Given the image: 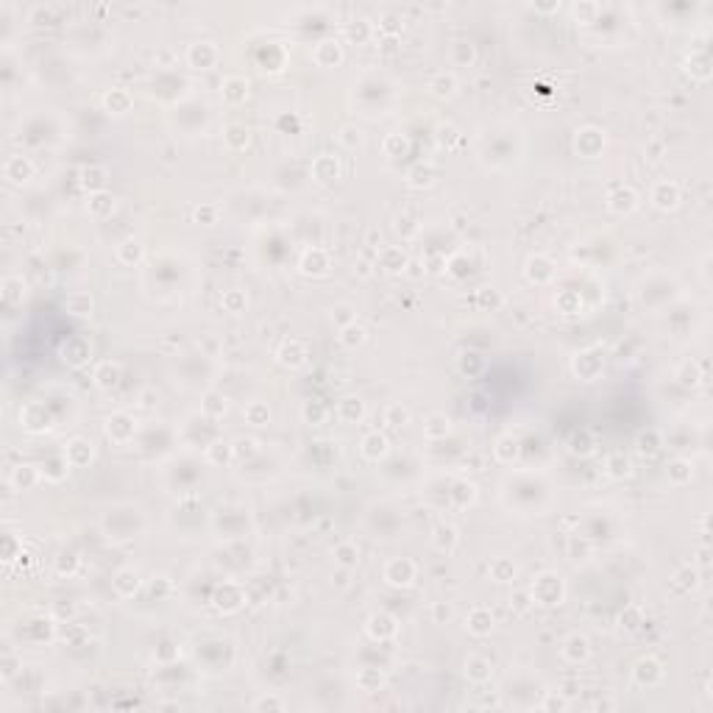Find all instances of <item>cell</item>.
<instances>
[{"label": "cell", "mask_w": 713, "mask_h": 713, "mask_svg": "<svg viewBox=\"0 0 713 713\" xmlns=\"http://www.w3.org/2000/svg\"><path fill=\"white\" fill-rule=\"evenodd\" d=\"M231 446H234V457H253L259 451V440L253 437H237Z\"/></svg>", "instance_id": "48"}, {"label": "cell", "mask_w": 713, "mask_h": 713, "mask_svg": "<svg viewBox=\"0 0 713 713\" xmlns=\"http://www.w3.org/2000/svg\"><path fill=\"white\" fill-rule=\"evenodd\" d=\"M632 677H635L638 685L652 688V685H657V682L663 680V666H660L655 657H641V660L635 663V668H632Z\"/></svg>", "instance_id": "10"}, {"label": "cell", "mask_w": 713, "mask_h": 713, "mask_svg": "<svg viewBox=\"0 0 713 713\" xmlns=\"http://www.w3.org/2000/svg\"><path fill=\"white\" fill-rule=\"evenodd\" d=\"M571 451H574V454H590V451H593V446H590V440H588V432L571 437Z\"/></svg>", "instance_id": "56"}, {"label": "cell", "mask_w": 713, "mask_h": 713, "mask_svg": "<svg viewBox=\"0 0 713 713\" xmlns=\"http://www.w3.org/2000/svg\"><path fill=\"white\" fill-rule=\"evenodd\" d=\"M106 184H109L106 167L92 164V167H84V170H81V187H84L89 195H92V192H106Z\"/></svg>", "instance_id": "22"}, {"label": "cell", "mask_w": 713, "mask_h": 713, "mask_svg": "<svg viewBox=\"0 0 713 713\" xmlns=\"http://www.w3.org/2000/svg\"><path fill=\"white\" fill-rule=\"evenodd\" d=\"M457 86H460L457 75H454V72H446V70L434 72V75L429 78V84H426V89H429L434 97H454V95H457Z\"/></svg>", "instance_id": "16"}, {"label": "cell", "mask_w": 713, "mask_h": 713, "mask_svg": "<svg viewBox=\"0 0 713 713\" xmlns=\"http://www.w3.org/2000/svg\"><path fill=\"white\" fill-rule=\"evenodd\" d=\"M487 571H490V577H493L496 582H512V579H515V565H512V560H507V557H496V560L487 565Z\"/></svg>", "instance_id": "42"}, {"label": "cell", "mask_w": 713, "mask_h": 713, "mask_svg": "<svg viewBox=\"0 0 713 713\" xmlns=\"http://www.w3.org/2000/svg\"><path fill=\"white\" fill-rule=\"evenodd\" d=\"M3 175H6L11 184L22 187V184H28V181L33 178V162H31L28 156H22V153H14V156H8V159H6V164H3Z\"/></svg>", "instance_id": "5"}, {"label": "cell", "mask_w": 713, "mask_h": 713, "mask_svg": "<svg viewBox=\"0 0 713 713\" xmlns=\"http://www.w3.org/2000/svg\"><path fill=\"white\" fill-rule=\"evenodd\" d=\"M604 148V134L599 128H582L577 131V150L588 159H593L599 150Z\"/></svg>", "instance_id": "17"}, {"label": "cell", "mask_w": 713, "mask_h": 713, "mask_svg": "<svg viewBox=\"0 0 713 713\" xmlns=\"http://www.w3.org/2000/svg\"><path fill=\"white\" fill-rule=\"evenodd\" d=\"M493 454H496V460H499V462H507V465H510V462L518 457V443H515L510 434H504V437H499V440H496Z\"/></svg>", "instance_id": "44"}, {"label": "cell", "mask_w": 713, "mask_h": 713, "mask_svg": "<svg viewBox=\"0 0 713 713\" xmlns=\"http://www.w3.org/2000/svg\"><path fill=\"white\" fill-rule=\"evenodd\" d=\"M451 616H454L451 604H446V602H434V604H432V618H434V624H446Z\"/></svg>", "instance_id": "54"}, {"label": "cell", "mask_w": 713, "mask_h": 713, "mask_svg": "<svg viewBox=\"0 0 713 713\" xmlns=\"http://www.w3.org/2000/svg\"><path fill=\"white\" fill-rule=\"evenodd\" d=\"M359 451H362V457H365V460H373V462H376V460H382V457L390 451V440H387L382 432H376V429H373V432H368V434L362 437Z\"/></svg>", "instance_id": "15"}, {"label": "cell", "mask_w": 713, "mask_h": 713, "mask_svg": "<svg viewBox=\"0 0 713 713\" xmlns=\"http://www.w3.org/2000/svg\"><path fill=\"white\" fill-rule=\"evenodd\" d=\"M694 574H696V571H694L691 565H685L682 571L674 574V579H677V585H682V588L688 590V588H696V577H694Z\"/></svg>", "instance_id": "58"}, {"label": "cell", "mask_w": 713, "mask_h": 713, "mask_svg": "<svg viewBox=\"0 0 713 713\" xmlns=\"http://www.w3.org/2000/svg\"><path fill=\"white\" fill-rule=\"evenodd\" d=\"M3 298L8 304H19L25 298V281L19 276H6L3 279Z\"/></svg>", "instance_id": "43"}, {"label": "cell", "mask_w": 713, "mask_h": 713, "mask_svg": "<svg viewBox=\"0 0 713 713\" xmlns=\"http://www.w3.org/2000/svg\"><path fill=\"white\" fill-rule=\"evenodd\" d=\"M201 409H203V415H206V418H212V421L223 418V415H226V409H228V404H226V395H220V393L209 390V393L203 395V404H201Z\"/></svg>", "instance_id": "36"}, {"label": "cell", "mask_w": 713, "mask_h": 713, "mask_svg": "<svg viewBox=\"0 0 713 713\" xmlns=\"http://www.w3.org/2000/svg\"><path fill=\"white\" fill-rule=\"evenodd\" d=\"M223 139H226L228 150H245L248 142H251V131H248L245 125H237V123H234V125H226Z\"/></svg>", "instance_id": "34"}, {"label": "cell", "mask_w": 713, "mask_h": 713, "mask_svg": "<svg viewBox=\"0 0 713 713\" xmlns=\"http://www.w3.org/2000/svg\"><path fill=\"white\" fill-rule=\"evenodd\" d=\"M340 142H343L348 150H354L356 145H362V131H359L356 125H343V128H340Z\"/></svg>", "instance_id": "51"}, {"label": "cell", "mask_w": 713, "mask_h": 713, "mask_svg": "<svg viewBox=\"0 0 713 713\" xmlns=\"http://www.w3.org/2000/svg\"><path fill=\"white\" fill-rule=\"evenodd\" d=\"M39 476H42V471H39L36 465L22 462V465H17V468L11 471L8 482H11V487H14V490H28V487H33V485L39 482Z\"/></svg>", "instance_id": "20"}, {"label": "cell", "mask_w": 713, "mask_h": 713, "mask_svg": "<svg viewBox=\"0 0 713 713\" xmlns=\"http://www.w3.org/2000/svg\"><path fill=\"white\" fill-rule=\"evenodd\" d=\"M465 629L473 635V638H485L493 632V613L487 607H473L468 616H465Z\"/></svg>", "instance_id": "11"}, {"label": "cell", "mask_w": 713, "mask_h": 713, "mask_svg": "<svg viewBox=\"0 0 713 713\" xmlns=\"http://www.w3.org/2000/svg\"><path fill=\"white\" fill-rule=\"evenodd\" d=\"M220 95H223L226 103H242L248 97V81L242 75H228L220 84Z\"/></svg>", "instance_id": "21"}, {"label": "cell", "mask_w": 713, "mask_h": 713, "mask_svg": "<svg viewBox=\"0 0 713 713\" xmlns=\"http://www.w3.org/2000/svg\"><path fill=\"white\" fill-rule=\"evenodd\" d=\"M379 265H382L387 273H398V270H404L407 256H404L401 248H382V251H379Z\"/></svg>", "instance_id": "38"}, {"label": "cell", "mask_w": 713, "mask_h": 713, "mask_svg": "<svg viewBox=\"0 0 713 713\" xmlns=\"http://www.w3.org/2000/svg\"><path fill=\"white\" fill-rule=\"evenodd\" d=\"M362 415H365L362 398H356V395L340 398V404H337V418H340V421H345V423H359Z\"/></svg>", "instance_id": "28"}, {"label": "cell", "mask_w": 713, "mask_h": 713, "mask_svg": "<svg viewBox=\"0 0 713 713\" xmlns=\"http://www.w3.org/2000/svg\"><path fill=\"white\" fill-rule=\"evenodd\" d=\"M560 655H563L568 663H582V660H588V657H590V643H588V638H585V635L574 632V635H568V638L563 641Z\"/></svg>", "instance_id": "14"}, {"label": "cell", "mask_w": 713, "mask_h": 713, "mask_svg": "<svg viewBox=\"0 0 713 713\" xmlns=\"http://www.w3.org/2000/svg\"><path fill=\"white\" fill-rule=\"evenodd\" d=\"M604 471H607V476H613V479H627V476L632 473V460H629L627 454L616 451V454H610V457H607Z\"/></svg>", "instance_id": "32"}, {"label": "cell", "mask_w": 713, "mask_h": 713, "mask_svg": "<svg viewBox=\"0 0 713 713\" xmlns=\"http://www.w3.org/2000/svg\"><path fill=\"white\" fill-rule=\"evenodd\" d=\"M331 554H334V563H337L340 568H354V565L359 563V546H356L354 540H343V543H337Z\"/></svg>", "instance_id": "31"}, {"label": "cell", "mask_w": 713, "mask_h": 713, "mask_svg": "<svg viewBox=\"0 0 713 713\" xmlns=\"http://www.w3.org/2000/svg\"><path fill=\"white\" fill-rule=\"evenodd\" d=\"M312 58H315L318 67H337L343 61V45L337 39H323V42L315 45Z\"/></svg>", "instance_id": "9"}, {"label": "cell", "mask_w": 713, "mask_h": 713, "mask_svg": "<svg viewBox=\"0 0 713 713\" xmlns=\"http://www.w3.org/2000/svg\"><path fill=\"white\" fill-rule=\"evenodd\" d=\"M253 710H284V699H279V696H259L253 702Z\"/></svg>", "instance_id": "55"}, {"label": "cell", "mask_w": 713, "mask_h": 713, "mask_svg": "<svg viewBox=\"0 0 713 713\" xmlns=\"http://www.w3.org/2000/svg\"><path fill=\"white\" fill-rule=\"evenodd\" d=\"M92 306H95V301H92L89 292H70L67 301H64V309H67L70 315H75V318H89V315H92Z\"/></svg>", "instance_id": "29"}, {"label": "cell", "mask_w": 713, "mask_h": 713, "mask_svg": "<svg viewBox=\"0 0 713 713\" xmlns=\"http://www.w3.org/2000/svg\"><path fill=\"white\" fill-rule=\"evenodd\" d=\"M638 192L632 189V187H627V184H618L616 189H610L607 192V209L610 212H616V214H627V212H632L635 206H638Z\"/></svg>", "instance_id": "7"}, {"label": "cell", "mask_w": 713, "mask_h": 713, "mask_svg": "<svg viewBox=\"0 0 713 713\" xmlns=\"http://www.w3.org/2000/svg\"><path fill=\"white\" fill-rule=\"evenodd\" d=\"M301 415H304V421H309V423H323L329 412H326V407L306 401V404H304V409H301Z\"/></svg>", "instance_id": "52"}, {"label": "cell", "mask_w": 713, "mask_h": 713, "mask_svg": "<svg viewBox=\"0 0 713 713\" xmlns=\"http://www.w3.org/2000/svg\"><path fill=\"white\" fill-rule=\"evenodd\" d=\"M554 276V265H551V259H546V256H529V262H526V279L529 281H535V284H546L549 279Z\"/></svg>", "instance_id": "23"}, {"label": "cell", "mask_w": 713, "mask_h": 713, "mask_svg": "<svg viewBox=\"0 0 713 713\" xmlns=\"http://www.w3.org/2000/svg\"><path fill=\"white\" fill-rule=\"evenodd\" d=\"M365 627H368V635L376 638V641H387V638H393L398 632V621L393 616H387V613H373Z\"/></svg>", "instance_id": "13"}, {"label": "cell", "mask_w": 713, "mask_h": 713, "mask_svg": "<svg viewBox=\"0 0 713 713\" xmlns=\"http://www.w3.org/2000/svg\"><path fill=\"white\" fill-rule=\"evenodd\" d=\"M86 209H89L92 217H106V214H111V209H114V198H111L109 192H92V195L86 198Z\"/></svg>", "instance_id": "35"}, {"label": "cell", "mask_w": 713, "mask_h": 713, "mask_svg": "<svg viewBox=\"0 0 713 713\" xmlns=\"http://www.w3.org/2000/svg\"><path fill=\"white\" fill-rule=\"evenodd\" d=\"M217 217H220V209H217L214 203H201V206L195 209V220L203 223V226H214Z\"/></svg>", "instance_id": "49"}, {"label": "cell", "mask_w": 713, "mask_h": 713, "mask_svg": "<svg viewBox=\"0 0 713 713\" xmlns=\"http://www.w3.org/2000/svg\"><path fill=\"white\" fill-rule=\"evenodd\" d=\"M312 175H315L318 181H334V178L340 175V162H337V156L320 153V156L312 162Z\"/></svg>", "instance_id": "25"}, {"label": "cell", "mask_w": 713, "mask_h": 713, "mask_svg": "<svg viewBox=\"0 0 713 713\" xmlns=\"http://www.w3.org/2000/svg\"><path fill=\"white\" fill-rule=\"evenodd\" d=\"M276 359L287 368H301L306 362V348H304L301 340H284L281 348L276 351Z\"/></svg>", "instance_id": "18"}, {"label": "cell", "mask_w": 713, "mask_h": 713, "mask_svg": "<svg viewBox=\"0 0 713 713\" xmlns=\"http://www.w3.org/2000/svg\"><path fill=\"white\" fill-rule=\"evenodd\" d=\"M529 596H532V602L546 604V607H549V604H560V602H563V596H565L563 577H560V574H551V571L540 574V577L532 582Z\"/></svg>", "instance_id": "1"}, {"label": "cell", "mask_w": 713, "mask_h": 713, "mask_svg": "<svg viewBox=\"0 0 713 713\" xmlns=\"http://www.w3.org/2000/svg\"><path fill=\"white\" fill-rule=\"evenodd\" d=\"M92 379H95V384L103 387V390L114 387V384L120 382V362H111V359L97 362L95 370H92Z\"/></svg>", "instance_id": "24"}, {"label": "cell", "mask_w": 713, "mask_h": 713, "mask_svg": "<svg viewBox=\"0 0 713 713\" xmlns=\"http://www.w3.org/2000/svg\"><path fill=\"white\" fill-rule=\"evenodd\" d=\"M217 47L212 42H195L187 47V64L195 67V70H209L217 64Z\"/></svg>", "instance_id": "6"}, {"label": "cell", "mask_w": 713, "mask_h": 713, "mask_svg": "<svg viewBox=\"0 0 713 713\" xmlns=\"http://www.w3.org/2000/svg\"><path fill=\"white\" fill-rule=\"evenodd\" d=\"M657 448H660V434H657V432H649V434L643 432V434L638 437V451H641V454H655Z\"/></svg>", "instance_id": "53"}, {"label": "cell", "mask_w": 713, "mask_h": 713, "mask_svg": "<svg viewBox=\"0 0 713 713\" xmlns=\"http://www.w3.org/2000/svg\"><path fill=\"white\" fill-rule=\"evenodd\" d=\"M490 663L485 660V657H479V655H471L468 660H465V677L471 680V682H487L490 680Z\"/></svg>", "instance_id": "33"}, {"label": "cell", "mask_w": 713, "mask_h": 713, "mask_svg": "<svg viewBox=\"0 0 713 713\" xmlns=\"http://www.w3.org/2000/svg\"><path fill=\"white\" fill-rule=\"evenodd\" d=\"M337 340H340V345H345V348H356V345H362L365 340H368V331H365V326L362 323H345V326H340V334H337Z\"/></svg>", "instance_id": "30"}, {"label": "cell", "mask_w": 713, "mask_h": 713, "mask_svg": "<svg viewBox=\"0 0 713 713\" xmlns=\"http://www.w3.org/2000/svg\"><path fill=\"white\" fill-rule=\"evenodd\" d=\"M206 460L214 462V465H228L234 460V446L231 443H223V440H214L212 446H206Z\"/></svg>", "instance_id": "40"}, {"label": "cell", "mask_w": 713, "mask_h": 713, "mask_svg": "<svg viewBox=\"0 0 713 713\" xmlns=\"http://www.w3.org/2000/svg\"><path fill=\"white\" fill-rule=\"evenodd\" d=\"M429 540H432V546H434L437 551L451 554V551L460 546V532H457V526H451V524H437V526L432 529Z\"/></svg>", "instance_id": "12"}, {"label": "cell", "mask_w": 713, "mask_h": 713, "mask_svg": "<svg viewBox=\"0 0 713 713\" xmlns=\"http://www.w3.org/2000/svg\"><path fill=\"white\" fill-rule=\"evenodd\" d=\"M220 304H223V309L226 312H231V315H237V312H242L245 309V304H248V295L242 292V290H226L223 292V298H220Z\"/></svg>", "instance_id": "45"}, {"label": "cell", "mask_w": 713, "mask_h": 713, "mask_svg": "<svg viewBox=\"0 0 713 713\" xmlns=\"http://www.w3.org/2000/svg\"><path fill=\"white\" fill-rule=\"evenodd\" d=\"M103 103H106V109H109V114H125L128 109H131V95L125 92V89H111V92H106V97H103Z\"/></svg>", "instance_id": "37"}, {"label": "cell", "mask_w": 713, "mask_h": 713, "mask_svg": "<svg viewBox=\"0 0 713 713\" xmlns=\"http://www.w3.org/2000/svg\"><path fill=\"white\" fill-rule=\"evenodd\" d=\"M64 457H67L70 468H84V465L92 462L95 446H92V440H86V437H72V440L64 446Z\"/></svg>", "instance_id": "8"}, {"label": "cell", "mask_w": 713, "mask_h": 713, "mask_svg": "<svg viewBox=\"0 0 713 713\" xmlns=\"http://www.w3.org/2000/svg\"><path fill=\"white\" fill-rule=\"evenodd\" d=\"M448 432H451V418L446 412H432L423 421V437H429V440H443Z\"/></svg>", "instance_id": "26"}, {"label": "cell", "mask_w": 713, "mask_h": 713, "mask_svg": "<svg viewBox=\"0 0 713 713\" xmlns=\"http://www.w3.org/2000/svg\"><path fill=\"white\" fill-rule=\"evenodd\" d=\"M540 707H543V710H565V707H568V699L554 696V691H546V699L540 702Z\"/></svg>", "instance_id": "57"}, {"label": "cell", "mask_w": 713, "mask_h": 713, "mask_svg": "<svg viewBox=\"0 0 713 713\" xmlns=\"http://www.w3.org/2000/svg\"><path fill=\"white\" fill-rule=\"evenodd\" d=\"M111 588H114V593H117V596L128 599V596H134V593H136V588H139V574H136L134 568H123V571H117V574H114Z\"/></svg>", "instance_id": "27"}, {"label": "cell", "mask_w": 713, "mask_h": 713, "mask_svg": "<svg viewBox=\"0 0 713 713\" xmlns=\"http://www.w3.org/2000/svg\"><path fill=\"white\" fill-rule=\"evenodd\" d=\"M134 432H136V423H134V418H131L128 412H111V415L106 418V437H109L111 443L125 446V443L134 437Z\"/></svg>", "instance_id": "3"}, {"label": "cell", "mask_w": 713, "mask_h": 713, "mask_svg": "<svg viewBox=\"0 0 713 713\" xmlns=\"http://www.w3.org/2000/svg\"><path fill=\"white\" fill-rule=\"evenodd\" d=\"M649 201H652V206H655V209H660V212H671V209H677V206H680L682 195H680V187H677L674 181H657V184L652 187V192H649Z\"/></svg>", "instance_id": "4"}, {"label": "cell", "mask_w": 713, "mask_h": 713, "mask_svg": "<svg viewBox=\"0 0 713 713\" xmlns=\"http://www.w3.org/2000/svg\"><path fill=\"white\" fill-rule=\"evenodd\" d=\"M677 379H680L682 384H691V387H694V384L702 379V376H699V368H696V362H694V359L682 362V365H680V370H677Z\"/></svg>", "instance_id": "50"}, {"label": "cell", "mask_w": 713, "mask_h": 713, "mask_svg": "<svg viewBox=\"0 0 713 713\" xmlns=\"http://www.w3.org/2000/svg\"><path fill=\"white\" fill-rule=\"evenodd\" d=\"M473 58H476V53H473V47L468 42H457L451 47V64H471Z\"/></svg>", "instance_id": "47"}, {"label": "cell", "mask_w": 713, "mask_h": 713, "mask_svg": "<svg viewBox=\"0 0 713 713\" xmlns=\"http://www.w3.org/2000/svg\"><path fill=\"white\" fill-rule=\"evenodd\" d=\"M242 415H245V421H248L251 426H267V423H270V409H267L265 401H251V404H245Z\"/></svg>", "instance_id": "39"}, {"label": "cell", "mask_w": 713, "mask_h": 713, "mask_svg": "<svg viewBox=\"0 0 713 713\" xmlns=\"http://www.w3.org/2000/svg\"><path fill=\"white\" fill-rule=\"evenodd\" d=\"M382 577H384V582H387V585H393V588H407V585H412V582H415V577H418V565H415L412 560H407V557H393V560H387V563H384Z\"/></svg>", "instance_id": "2"}, {"label": "cell", "mask_w": 713, "mask_h": 713, "mask_svg": "<svg viewBox=\"0 0 713 713\" xmlns=\"http://www.w3.org/2000/svg\"><path fill=\"white\" fill-rule=\"evenodd\" d=\"M301 273L306 276H323L329 270V253L323 248H309L304 256H301Z\"/></svg>", "instance_id": "19"}, {"label": "cell", "mask_w": 713, "mask_h": 713, "mask_svg": "<svg viewBox=\"0 0 713 713\" xmlns=\"http://www.w3.org/2000/svg\"><path fill=\"white\" fill-rule=\"evenodd\" d=\"M668 479H671L674 485H685V482L691 479V462H688V460H674V462L668 465Z\"/></svg>", "instance_id": "46"}, {"label": "cell", "mask_w": 713, "mask_h": 713, "mask_svg": "<svg viewBox=\"0 0 713 713\" xmlns=\"http://www.w3.org/2000/svg\"><path fill=\"white\" fill-rule=\"evenodd\" d=\"M384 423L390 426V429H401V426H407L409 423V409L404 407V404H387L384 407Z\"/></svg>", "instance_id": "41"}]
</instances>
